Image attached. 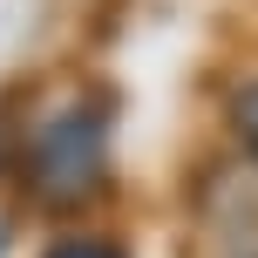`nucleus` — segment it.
I'll return each mask as SVG.
<instances>
[{
	"label": "nucleus",
	"instance_id": "obj_1",
	"mask_svg": "<svg viewBox=\"0 0 258 258\" xmlns=\"http://www.w3.org/2000/svg\"><path fill=\"white\" fill-rule=\"evenodd\" d=\"M109 177V122L102 109H61L27 143V183L41 204H89Z\"/></svg>",
	"mask_w": 258,
	"mask_h": 258
},
{
	"label": "nucleus",
	"instance_id": "obj_2",
	"mask_svg": "<svg viewBox=\"0 0 258 258\" xmlns=\"http://www.w3.org/2000/svg\"><path fill=\"white\" fill-rule=\"evenodd\" d=\"M231 136H238V150H245V163L258 170V75L231 89Z\"/></svg>",
	"mask_w": 258,
	"mask_h": 258
},
{
	"label": "nucleus",
	"instance_id": "obj_3",
	"mask_svg": "<svg viewBox=\"0 0 258 258\" xmlns=\"http://www.w3.org/2000/svg\"><path fill=\"white\" fill-rule=\"evenodd\" d=\"M48 258H122V251L109 245V238H61Z\"/></svg>",
	"mask_w": 258,
	"mask_h": 258
},
{
	"label": "nucleus",
	"instance_id": "obj_4",
	"mask_svg": "<svg viewBox=\"0 0 258 258\" xmlns=\"http://www.w3.org/2000/svg\"><path fill=\"white\" fill-rule=\"evenodd\" d=\"M0 245H7V231H0Z\"/></svg>",
	"mask_w": 258,
	"mask_h": 258
}]
</instances>
